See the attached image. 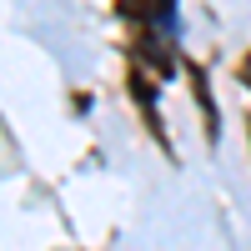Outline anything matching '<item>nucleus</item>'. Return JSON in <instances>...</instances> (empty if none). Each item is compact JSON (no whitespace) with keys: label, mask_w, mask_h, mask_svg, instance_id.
I'll return each mask as SVG.
<instances>
[{"label":"nucleus","mask_w":251,"mask_h":251,"mask_svg":"<svg viewBox=\"0 0 251 251\" xmlns=\"http://www.w3.org/2000/svg\"><path fill=\"white\" fill-rule=\"evenodd\" d=\"M156 25H166V30L176 25V10H171V0H156Z\"/></svg>","instance_id":"f03ea898"},{"label":"nucleus","mask_w":251,"mask_h":251,"mask_svg":"<svg viewBox=\"0 0 251 251\" xmlns=\"http://www.w3.org/2000/svg\"><path fill=\"white\" fill-rule=\"evenodd\" d=\"M131 86H136V100H141V111H146V121L156 126V106H151V80H146V75H131ZM156 131H161V126H156Z\"/></svg>","instance_id":"f257e3e1"}]
</instances>
